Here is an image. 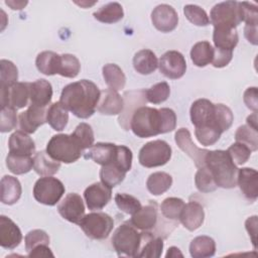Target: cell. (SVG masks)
<instances>
[{"instance_id": "62", "label": "cell", "mask_w": 258, "mask_h": 258, "mask_svg": "<svg viewBox=\"0 0 258 258\" xmlns=\"http://www.w3.org/2000/svg\"><path fill=\"white\" fill-rule=\"evenodd\" d=\"M247 125H249L250 127H252L255 130H258V126H257V112H253V114H251L250 116L247 117Z\"/></svg>"}, {"instance_id": "12", "label": "cell", "mask_w": 258, "mask_h": 258, "mask_svg": "<svg viewBox=\"0 0 258 258\" xmlns=\"http://www.w3.org/2000/svg\"><path fill=\"white\" fill-rule=\"evenodd\" d=\"M57 211L63 219L79 225L85 216V206L82 197L76 192L67 195L57 206Z\"/></svg>"}, {"instance_id": "50", "label": "cell", "mask_w": 258, "mask_h": 258, "mask_svg": "<svg viewBox=\"0 0 258 258\" xmlns=\"http://www.w3.org/2000/svg\"><path fill=\"white\" fill-rule=\"evenodd\" d=\"M115 203L122 212L129 215H134L142 208L140 202L128 194H117L115 196Z\"/></svg>"}, {"instance_id": "39", "label": "cell", "mask_w": 258, "mask_h": 258, "mask_svg": "<svg viewBox=\"0 0 258 258\" xmlns=\"http://www.w3.org/2000/svg\"><path fill=\"white\" fill-rule=\"evenodd\" d=\"M126 175V171L120 168L116 163H109L102 165L100 170L101 181L110 186L111 188L121 183Z\"/></svg>"}, {"instance_id": "51", "label": "cell", "mask_w": 258, "mask_h": 258, "mask_svg": "<svg viewBox=\"0 0 258 258\" xmlns=\"http://www.w3.org/2000/svg\"><path fill=\"white\" fill-rule=\"evenodd\" d=\"M17 125L16 109L11 106L1 107L0 113V131L2 133L13 130Z\"/></svg>"}, {"instance_id": "25", "label": "cell", "mask_w": 258, "mask_h": 258, "mask_svg": "<svg viewBox=\"0 0 258 258\" xmlns=\"http://www.w3.org/2000/svg\"><path fill=\"white\" fill-rule=\"evenodd\" d=\"M52 87L44 79L30 83V104L45 108L51 101Z\"/></svg>"}, {"instance_id": "24", "label": "cell", "mask_w": 258, "mask_h": 258, "mask_svg": "<svg viewBox=\"0 0 258 258\" xmlns=\"http://www.w3.org/2000/svg\"><path fill=\"white\" fill-rule=\"evenodd\" d=\"M117 152V145L113 143L98 142L94 144L85 155L87 159H92L96 163L106 165L114 162Z\"/></svg>"}, {"instance_id": "38", "label": "cell", "mask_w": 258, "mask_h": 258, "mask_svg": "<svg viewBox=\"0 0 258 258\" xmlns=\"http://www.w3.org/2000/svg\"><path fill=\"white\" fill-rule=\"evenodd\" d=\"M6 166L14 174H23L33 168V158L29 155H20L8 153L6 157Z\"/></svg>"}, {"instance_id": "26", "label": "cell", "mask_w": 258, "mask_h": 258, "mask_svg": "<svg viewBox=\"0 0 258 258\" xmlns=\"http://www.w3.org/2000/svg\"><path fill=\"white\" fill-rule=\"evenodd\" d=\"M141 246L137 257L158 258L162 254L163 240L160 237H154L152 233H141Z\"/></svg>"}, {"instance_id": "9", "label": "cell", "mask_w": 258, "mask_h": 258, "mask_svg": "<svg viewBox=\"0 0 258 258\" xmlns=\"http://www.w3.org/2000/svg\"><path fill=\"white\" fill-rule=\"evenodd\" d=\"M210 22L214 27L236 28L242 22L238 2L226 1L216 4L210 12Z\"/></svg>"}, {"instance_id": "34", "label": "cell", "mask_w": 258, "mask_h": 258, "mask_svg": "<svg viewBox=\"0 0 258 258\" xmlns=\"http://www.w3.org/2000/svg\"><path fill=\"white\" fill-rule=\"evenodd\" d=\"M94 18L103 23H115L124 16V11L118 2H111L100 7L93 13Z\"/></svg>"}, {"instance_id": "18", "label": "cell", "mask_w": 258, "mask_h": 258, "mask_svg": "<svg viewBox=\"0 0 258 258\" xmlns=\"http://www.w3.org/2000/svg\"><path fill=\"white\" fill-rule=\"evenodd\" d=\"M22 240L19 227L8 217L0 216V245L5 249L16 248Z\"/></svg>"}, {"instance_id": "61", "label": "cell", "mask_w": 258, "mask_h": 258, "mask_svg": "<svg viewBox=\"0 0 258 258\" xmlns=\"http://www.w3.org/2000/svg\"><path fill=\"white\" fill-rule=\"evenodd\" d=\"M5 3L13 10H20L27 4V1H5Z\"/></svg>"}, {"instance_id": "60", "label": "cell", "mask_w": 258, "mask_h": 258, "mask_svg": "<svg viewBox=\"0 0 258 258\" xmlns=\"http://www.w3.org/2000/svg\"><path fill=\"white\" fill-rule=\"evenodd\" d=\"M244 35L249 42L256 45L257 44V25L246 24L244 28Z\"/></svg>"}, {"instance_id": "33", "label": "cell", "mask_w": 258, "mask_h": 258, "mask_svg": "<svg viewBox=\"0 0 258 258\" xmlns=\"http://www.w3.org/2000/svg\"><path fill=\"white\" fill-rule=\"evenodd\" d=\"M69 121V112L60 102L52 103L46 110V122L55 131L66 128Z\"/></svg>"}, {"instance_id": "43", "label": "cell", "mask_w": 258, "mask_h": 258, "mask_svg": "<svg viewBox=\"0 0 258 258\" xmlns=\"http://www.w3.org/2000/svg\"><path fill=\"white\" fill-rule=\"evenodd\" d=\"M0 67V88H10L18 83V70L12 61L1 59Z\"/></svg>"}, {"instance_id": "58", "label": "cell", "mask_w": 258, "mask_h": 258, "mask_svg": "<svg viewBox=\"0 0 258 258\" xmlns=\"http://www.w3.org/2000/svg\"><path fill=\"white\" fill-rule=\"evenodd\" d=\"M246 230L249 234L254 248H257V216L249 217L245 222Z\"/></svg>"}, {"instance_id": "1", "label": "cell", "mask_w": 258, "mask_h": 258, "mask_svg": "<svg viewBox=\"0 0 258 258\" xmlns=\"http://www.w3.org/2000/svg\"><path fill=\"white\" fill-rule=\"evenodd\" d=\"M176 126V115L172 109L138 107L130 120V129L140 138L171 132Z\"/></svg>"}, {"instance_id": "17", "label": "cell", "mask_w": 258, "mask_h": 258, "mask_svg": "<svg viewBox=\"0 0 258 258\" xmlns=\"http://www.w3.org/2000/svg\"><path fill=\"white\" fill-rule=\"evenodd\" d=\"M46 122V110L43 107L30 104L26 111L19 115L20 129L26 133H34Z\"/></svg>"}, {"instance_id": "32", "label": "cell", "mask_w": 258, "mask_h": 258, "mask_svg": "<svg viewBox=\"0 0 258 258\" xmlns=\"http://www.w3.org/2000/svg\"><path fill=\"white\" fill-rule=\"evenodd\" d=\"M189 253L194 258H208L216 253V243L209 236H198L189 244Z\"/></svg>"}, {"instance_id": "29", "label": "cell", "mask_w": 258, "mask_h": 258, "mask_svg": "<svg viewBox=\"0 0 258 258\" xmlns=\"http://www.w3.org/2000/svg\"><path fill=\"white\" fill-rule=\"evenodd\" d=\"M133 67L141 75H150L158 67V59L150 49H141L133 57Z\"/></svg>"}, {"instance_id": "16", "label": "cell", "mask_w": 258, "mask_h": 258, "mask_svg": "<svg viewBox=\"0 0 258 258\" xmlns=\"http://www.w3.org/2000/svg\"><path fill=\"white\" fill-rule=\"evenodd\" d=\"M189 114L191 123L196 127L204 125H215V104L207 99L196 100L191 104Z\"/></svg>"}, {"instance_id": "40", "label": "cell", "mask_w": 258, "mask_h": 258, "mask_svg": "<svg viewBox=\"0 0 258 258\" xmlns=\"http://www.w3.org/2000/svg\"><path fill=\"white\" fill-rule=\"evenodd\" d=\"M184 202L179 198H167L160 205V211L164 218L178 221L184 208Z\"/></svg>"}, {"instance_id": "63", "label": "cell", "mask_w": 258, "mask_h": 258, "mask_svg": "<svg viewBox=\"0 0 258 258\" xmlns=\"http://www.w3.org/2000/svg\"><path fill=\"white\" fill-rule=\"evenodd\" d=\"M177 256L182 257L183 255H182V253L179 251V249L177 247H173V246L168 249V251H167V253L165 255L166 258H168V257H177Z\"/></svg>"}, {"instance_id": "30", "label": "cell", "mask_w": 258, "mask_h": 258, "mask_svg": "<svg viewBox=\"0 0 258 258\" xmlns=\"http://www.w3.org/2000/svg\"><path fill=\"white\" fill-rule=\"evenodd\" d=\"M22 188L19 180L11 175H4L1 179V202L5 205L15 204L21 197Z\"/></svg>"}, {"instance_id": "36", "label": "cell", "mask_w": 258, "mask_h": 258, "mask_svg": "<svg viewBox=\"0 0 258 258\" xmlns=\"http://www.w3.org/2000/svg\"><path fill=\"white\" fill-rule=\"evenodd\" d=\"M102 72L104 80L109 89L119 91L124 88L126 77L120 67L115 63H107L103 67Z\"/></svg>"}, {"instance_id": "48", "label": "cell", "mask_w": 258, "mask_h": 258, "mask_svg": "<svg viewBox=\"0 0 258 258\" xmlns=\"http://www.w3.org/2000/svg\"><path fill=\"white\" fill-rule=\"evenodd\" d=\"M183 13L187 20L197 26H207L210 24V18L207 12L198 5H185L183 7Z\"/></svg>"}, {"instance_id": "37", "label": "cell", "mask_w": 258, "mask_h": 258, "mask_svg": "<svg viewBox=\"0 0 258 258\" xmlns=\"http://www.w3.org/2000/svg\"><path fill=\"white\" fill-rule=\"evenodd\" d=\"M214 47L209 41H199L190 49V58L195 66L203 68L212 62Z\"/></svg>"}, {"instance_id": "6", "label": "cell", "mask_w": 258, "mask_h": 258, "mask_svg": "<svg viewBox=\"0 0 258 258\" xmlns=\"http://www.w3.org/2000/svg\"><path fill=\"white\" fill-rule=\"evenodd\" d=\"M87 237L94 240L106 239L114 227V221L106 213L96 212L85 215L79 224Z\"/></svg>"}, {"instance_id": "7", "label": "cell", "mask_w": 258, "mask_h": 258, "mask_svg": "<svg viewBox=\"0 0 258 258\" xmlns=\"http://www.w3.org/2000/svg\"><path fill=\"white\" fill-rule=\"evenodd\" d=\"M171 157V147L164 140H153L144 144L138 155L144 167H156L166 164Z\"/></svg>"}, {"instance_id": "47", "label": "cell", "mask_w": 258, "mask_h": 258, "mask_svg": "<svg viewBox=\"0 0 258 258\" xmlns=\"http://www.w3.org/2000/svg\"><path fill=\"white\" fill-rule=\"evenodd\" d=\"M169 94V85L166 82H160L145 91V99L152 104H161L168 99Z\"/></svg>"}, {"instance_id": "59", "label": "cell", "mask_w": 258, "mask_h": 258, "mask_svg": "<svg viewBox=\"0 0 258 258\" xmlns=\"http://www.w3.org/2000/svg\"><path fill=\"white\" fill-rule=\"evenodd\" d=\"M53 257L52 252L50 251L48 245H39L33 248L30 252H28V257Z\"/></svg>"}, {"instance_id": "28", "label": "cell", "mask_w": 258, "mask_h": 258, "mask_svg": "<svg viewBox=\"0 0 258 258\" xmlns=\"http://www.w3.org/2000/svg\"><path fill=\"white\" fill-rule=\"evenodd\" d=\"M213 40L215 47L233 50L239 41V36L236 28L231 27H214Z\"/></svg>"}, {"instance_id": "55", "label": "cell", "mask_w": 258, "mask_h": 258, "mask_svg": "<svg viewBox=\"0 0 258 258\" xmlns=\"http://www.w3.org/2000/svg\"><path fill=\"white\" fill-rule=\"evenodd\" d=\"M132 152L131 150L124 145H117V152L114 162L116 163L120 168H122L124 171H129L132 166Z\"/></svg>"}, {"instance_id": "21", "label": "cell", "mask_w": 258, "mask_h": 258, "mask_svg": "<svg viewBox=\"0 0 258 258\" xmlns=\"http://www.w3.org/2000/svg\"><path fill=\"white\" fill-rule=\"evenodd\" d=\"M158 219L157 204L150 202L145 207H142L137 213L132 215L130 223L136 228L143 231H148L156 226Z\"/></svg>"}, {"instance_id": "20", "label": "cell", "mask_w": 258, "mask_h": 258, "mask_svg": "<svg viewBox=\"0 0 258 258\" xmlns=\"http://www.w3.org/2000/svg\"><path fill=\"white\" fill-rule=\"evenodd\" d=\"M237 183L242 194L249 200L255 201L258 197V173L255 169L243 167L238 169Z\"/></svg>"}, {"instance_id": "45", "label": "cell", "mask_w": 258, "mask_h": 258, "mask_svg": "<svg viewBox=\"0 0 258 258\" xmlns=\"http://www.w3.org/2000/svg\"><path fill=\"white\" fill-rule=\"evenodd\" d=\"M195 134L202 145L211 146L219 140L222 132L215 125H204L196 127Z\"/></svg>"}, {"instance_id": "35", "label": "cell", "mask_w": 258, "mask_h": 258, "mask_svg": "<svg viewBox=\"0 0 258 258\" xmlns=\"http://www.w3.org/2000/svg\"><path fill=\"white\" fill-rule=\"evenodd\" d=\"M171 184H172L171 175L163 171H157V172L151 173L146 181L147 189L153 196H160L164 194L166 190L170 188Z\"/></svg>"}, {"instance_id": "4", "label": "cell", "mask_w": 258, "mask_h": 258, "mask_svg": "<svg viewBox=\"0 0 258 258\" xmlns=\"http://www.w3.org/2000/svg\"><path fill=\"white\" fill-rule=\"evenodd\" d=\"M84 149L71 134H57L50 138L46 145V152L55 160L73 163L83 154Z\"/></svg>"}, {"instance_id": "44", "label": "cell", "mask_w": 258, "mask_h": 258, "mask_svg": "<svg viewBox=\"0 0 258 258\" xmlns=\"http://www.w3.org/2000/svg\"><path fill=\"white\" fill-rule=\"evenodd\" d=\"M234 121L232 110L224 104H215V117L214 122L218 129L223 133L227 131Z\"/></svg>"}, {"instance_id": "8", "label": "cell", "mask_w": 258, "mask_h": 258, "mask_svg": "<svg viewBox=\"0 0 258 258\" xmlns=\"http://www.w3.org/2000/svg\"><path fill=\"white\" fill-rule=\"evenodd\" d=\"M66 191L63 183L52 176H42L36 180L33 186L34 199L43 205L54 206Z\"/></svg>"}, {"instance_id": "2", "label": "cell", "mask_w": 258, "mask_h": 258, "mask_svg": "<svg viewBox=\"0 0 258 258\" xmlns=\"http://www.w3.org/2000/svg\"><path fill=\"white\" fill-rule=\"evenodd\" d=\"M100 95L101 91L96 84L89 80H81L62 89L59 102L76 117L87 119L95 113Z\"/></svg>"}, {"instance_id": "13", "label": "cell", "mask_w": 258, "mask_h": 258, "mask_svg": "<svg viewBox=\"0 0 258 258\" xmlns=\"http://www.w3.org/2000/svg\"><path fill=\"white\" fill-rule=\"evenodd\" d=\"M151 21L157 30L161 32H170L174 30L178 24V15L170 5L160 4L153 9L151 13Z\"/></svg>"}, {"instance_id": "3", "label": "cell", "mask_w": 258, "mask_h": 258, "mask_svg": "<svg viewBox=\"0 0 258 258\" xmlns=\"http://www.w3.org/2000/svg\"><path fill=\"white\" fill-rule=\"evenodd\" d=\"M205 165L210 170L218 186L233 188L237 185L238 167L226 150H208Z\"/></svg>"}, {"instance_id": "23", "label": "cell", "mask_w": 258, "mask_h": 258, "mask_svg": "<svg viewBox=\"0 0 258 258\" xmlns=\"http://www.w3.org/2000/svg\"><path fill=\"white\" fill-rule=\"evenodd\" d=\"M8 146L9 152L14 154L31 156L35 152L34 141L26 132L22 130H17L10 135Z\"/></svg>"}, {"instance_id": "49", "label": "cell", "mask_w": 258, "mask_h": 258, "mask_svg": "<svg viewBox=\"0 0 258 258\" xmlns=\"http://www.w3.org/2000/svg\"><path fill=\"white\" fill-rule=\"evenodd\" d=\"M72 135L77 139L84 150L91 148L94 145V132L92 127L87 123H80Z\"/></svg>"}, {"instance_id": "53", "label": "cell", "mask_w": 258, "mask_h": 258, "mask_svg": "<svg viewBox=\"0 0 258 258\" xmlns=\"http://www.w3.org/2000/svg\"><path fill=\"white\" fill-rule=\"evenodd\" d=\"M25 249L30 252L33 248L39 245H49V236L43 230H32L25 236Z\"/></svg>"}, {"instance_id": "11", "label": "cell", "mask_w": 258, "mask_h": 258, "mask_svg": "<svg viewBox=\"0 0 258 258\" xmlns=\"http://www.w3.org/2000/svg\"><path fill=\"white\" fill-rule=\"evenodd\" d=\"M158 67L163 76L176 80L184 75L186 71V61L184 56L179 51L168 50L159 58Z\"/></svg>"}, {"instance_id": "22", "label": "cell", "mask_w": 258, "mask_h": 258, "mask_svg": "<svg viewBox=\"0 0 258 258\" xmlns=\"http://www.w3.org/2000/svg\"><path fill=\"white\" fill-rule=\"evenodd\" d=\"M205 220L204 208L198 202H189L184 205L179 221L188 231L199 229Z\"/></svg>"}, {"instance_id": "56", "label": "cell", "mask_w": 258, "mask_h": 258, "mask_svg": "<svg viewBox=\"0 0 258 258\" xmlns=\"http://www.w3.org/2000/svg\"><path fill=\"white\" fill-rule=\"evenodd\" d=\"M233 56V50L222 49L214 47V55L212 59V64L215 68H224L229 64Z\"/></svg>"}, {"instance_id": "46", "label": "cell", "mask_w": 258, "mask_h": 258, "mask_svg": "<svg viewBox=\"0 0 258 258\" xmlns=\"http://www.w3.org/2000/svg\"><path fill=\"white\" fill-rule=\"evenodd\" d=\"M195 183L201 192H212L218 187L214 177L206 165L200 167L197 171L195 176Z\"/></svg>"}, {"instance_id": "27", "label": "cell", "mask_w": 258, "mask_h": 258, "mask_svg": "<svg viewBox=\"0 0 258 258\" xmlns=\"http://www.w3.org/2000/svg\"><path fill=\"white\" fill-rule=\"evenodd\" d=\"M60 162L53 159L46 150L35 153L33 157V169L40 176H50L58 171Z\"/></svg>"}, {"instance_id": "10", "label": "cell", "mask_w": 258, "mask_h": 258, "mask_svg": "<svg viewBox=\"0 0 258 258\" xmlns=\"http://www.w3.org/2000/svg\"><path fill=\"white\" fill-rule=\"evenodd\" d=\"M30 99V83H16L10 88H0L1 107L11 106L21 109L28 104Z\"/></svg>"}, {"instance_id": "57", "label": "cell", "mask_w": 258, "mask_h": 258, "mask_svg": "<svg viewBox=\"0 0 258 258\" xmlns=\"http://www.w3.org/2000/svg\"><path fill=\"white\" fill-rule=\"evenodd\" d=\"M243 100L246 106L253 112H257L258 109V93L256 87L248 88L243 95Z\"/></svg>"}, {"instance_id": "14", "label": "cell", "mask_w": 258, "mask_h": 258, "mask_svg": "<svg viewBox=\"0 0 258 258\" xmlns=\"http://www.w3.org/2000/svg\"><path fill=\"white\" fill-rule=\"evenodd\" d=\"M177 146L187 154L195 162L197 167L205 166V157L208 152L207 149H201L191 140L189 131L186 128H180L175 132L174 135Z\"/></svg>"}, {"instance_id": "52", "label": "cell", "mask_w": 258, "mask_h": 258, "mask_svg": "<svg viewBox=\"0 0 258 258\" xmlns=\"http://www.w3.org/2000/svg\"><path fill=\"white\" fill-rule=\"evenodd\" d=\"M229 155L231 156L233 162L236 165H242L248 161L251 155V150L248 146L243 143L236 142L233 143L227 150Z\"/></svg>"}, {"instance_id": "64", "label": "cell", "mask_w": 258, "mask_h": 258, "mask_svg": "<svg viewBox=\"0 0 258 258\" xmlns=\"http://www.w3.org/2000/svg\"><path fill=\"white\" fill-rule=\"evenodd\" d=\"M78 5H80V6H82V7H84V8H86V7H88V6H92V5H94L96 2H76Z\"/></svg>"}, {"instance_id": "31", "label": "cell", "mask_w": 258, "mask_h": 258, "mask_svg": "<svg viewBox=\"0 0 258 258\" xmlns=\"http://www.w3.org/2000/svg\"><path fill=\"white\" fill-rule=\"evenodd\" d=\"M35 64L41 74L46 76H53L59 72L60 54L49 50L42 51L36 56Z\"/></svg>"}, {"instance_id": "41", "label": "cell", "mask_w": 258, "mask_h": 258, "mask_svg": "<svg viewBox=\"0 0 258 258\" xmlns=\"http://www.w3.org/2000/svg\"><path fill=\"white\" fill-rule=\"evenodd\" d=\"M81 70V63L77 56L70 53L60 54L58 75L64 78H76Z\"/></svg>"}, {"instance_id": "5", "label": "cell", "mask_w": 258, "mask_h": 258, "mask_svg": "<svg viewBox=\"0 0 258 258\" xmlns=\"http://www.w3.org/2000/svg\"><path fill=\"white\" fill-rule=\"evenodd\" d=\"M141 233L130 223L120 225L112 237V245L118 256L137 257L141 246Z\"/></svg>"}, {"instance_id": "54", "label": "cell", "mask_w": 258, "mask_h": 258, "mask_svg": "<svg viewBox=\"0 0 258 258\" xmlns=\"http://www.w3.org/2000/svg\"><path fill=\"white\" fill-rule=\"evenodd\" d=\"M241 21L249 25L258 24V11L255 4L249 2H238Z\"/></svg>"}, {"instance_id": "42", "label": "cell", "mask_w": 258, "mask_h": 258, "mask_svg": "<svg viewBox=\"0 0 258 258\" xmlns=\"http://www.w3.org/2000/svg\"><path fill=\"white\" fill-rule=\"evenodd\" d=\"M236 142L245 144L250 148L251 151L258 149V132L249 125L240 126L235 133Z\"/></svg>"}, {"instance_id": "19", "label": "cell", "mask_w": 258, "mask_h": 258, "mask_svg": "<svg viewBox=\"0 0 258 258\" xmlns=\"http://www.w3.org/2000/svg\"><path fill=\"white\" fill-rule=\"evenodd\" d=\"M124 109V100L117 91L106 89L101 92L97 110L103 115H117Z\"/></svg>"}, {"instance_id": "15", "label": "cell", "mask_w": 258, "mask_h": 258, "mask_svg": "<svg viewBox=\"0 0 258 258\" xmlns=\"http://www.w3.org/2000/svg\"><path fill=\"white\" fill-rule=\"evenodd\" d=\"M84 198L89 210H101L108 205L112 198L111 187L102 181L95 182L85 189Z\"/></svg>"}]
</instances>
